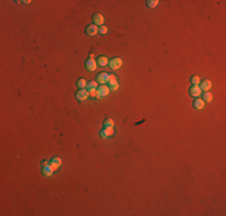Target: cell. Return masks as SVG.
<instances>
[{
	"label": "cell",
	"instance_id": "obj_4",
	"mask_svg": "<svg viewBox=\"0 0 226 216\" xmlns=\"http://www.w3.org/2000/svg\"><path fill=\"white\" fill-rule=\"evenodd\" d=\"M122 64H123V61H122L120 58H113V59L110 61V67H111L112 70H118V69L122 66Z\"/></svg>",
	"mask_w": 226,
	"mask_h": 216
},
{
	"label": "cell",
	"instance_id": "obj_6",
	"mask_svg": "<svg viewBox=\"0 0 226 216\" xmlns=\"http://www.w3.org/2000/svg\"><path fill=\"white\" fill-rule=\"evenodd\" d=\"M112 135H113V129L112 127H104L100 131V137L101 138H108Z\"/></svg>",
	"mask_w": 226,
	"mask_h": 216
},
{
	"label": "cell",
	"instance_id": "obj_10",
	"mask_svg": "<svg viewBox=\"0 0 226 216\" xmlns=\"http://www.w3.org/2000/svg\"><path fill=\"white\" fill-rule=\"evenodd\" d=\"M93 24H95V25H104V17H102V15H100V13H95L94 16H93Z\"/></svg>",
	"mask_w": 226,
	"mask_h": 216
},
{
	"label": "cell",
	"instance_id": "obj_22",
	"mask_svg": "<svg viewBox=\"0 0 226 216\" xmlns=\"http://www.w3.org/2000/svg\"><path fill=\"white\" fill-rule=\"evenodd\" d=\"M107 31H108L107 27H105V25H100V28H99V33H100L101 35H105V34H107Z\"/></svg>",
	"mask_w": 226,
	"mask_h": 216
},
{
	"label": "cell",
	"instance_id": "obj_21",
	"mask_svg": "<svg viewBox=\"0 0 226 216\" xmlns=\"http://www.w3.org/2000/svg\"><path fill=\"white\" fill-rule=\"evenodd\" d=\"M190 82L192 83V85H197V84L200 83V77H198V76H192V77L190 78Z\"/></svg>",
	"mask_w": 226,
	"mask_h": 216
},
{
	"label": "cell",
	"instance_id": "obj_16",
	"mask_svg": "<svg viewBox=\"0 0 226 216\" xmlns=\"http://www.w3.org/2000/svg\"><path fill=\"white\" fill-rule=\"evenodd\" d=\"M96 64H98V65H100V66H106V65L108 64V59H107L106 57H100V58L98 59Z\"/></svg>",
	"mask_w": 226,
	"mask_h": 216
},
{
	"label": "cell",
	"instance_id": "obj_19",
	"mask_svg": "<svg viewBox=\"0 0 226 216\" xmlns=\"http://www.w3.org/2000/svg\"><path fill=\"white\" fill-rule=\"evenodd\" d=\"M104 127H112V129H113V127H114V121H113L112 119H110V118L106 119V120L104 121Z\"/></svg>",
	"mask_w": 226,
	"mask_h": 216
},
{
	"label": "cell",
	"instance_id": "obj_2",
	"mask_svg": "<svg viewBox=\"0 0 226 216\" xmlns=\"http://www.w3.org/2000/svg\"><path fill=\"white\" fill-rule=\"evenodd\" d=\"M110 94V88L106 85H101L96 89V97H102V96H107Z\"/></svg>",
	"mask_w": 226,
	"mask_h": 216
},
{
	"label": "cell",
	"instance_id": "obj_7",
	"mask_svg": "<svg viewBox=\"0 0 226 216\" xmlns=\"http://www.w3.org/2000/svg\"><path fill=\"white\" fill-rule=\"evenodd\" d=\"M86 67H87L88 71H94V70L96 69V61H95L93 58L87 59V61H86Z\"/></svg>",
	"mask_w": 226,
	"mask_h": 216
},
{
	"label": "cell",
	"instance_id": "obj_8",
	"mask_svg": "<svg viewBox=\"0 0 226 216\" xmlns=\"http://www.w3.org/2000/svg\"><path fill=\"white\" fill-rule=\"evenodd\" d=\"M108 88L110 89H113V90H117L118 89V82H117V78L114 76H110V79H108Z\"/></svg>",
	"mask_w": 226,
	"mask_h": 216
},
{
	"label": "cell",
	"instance_id": "obj_15",
	"mask_svg": "<svg viewBox=\"0 0 226 216\" xmlns=\"http://www.w3.org/2000/svg\"><path fill=\"white\" fill-rule=\"evenodd\" d=\"M53 172H54V169L52 168V166H51V165L45 166V167H43V169H42V173H43L45 175H47V177L52 175V173H53Z\"/></svg>",
	"mask_w": 226,
	"mask_h": 216
},
{
	"label": "cell",
	"instance_id": "obj_18",
	"mask_svg": "<svg viewBox=\"0 0 226 216\" xmlns=\"http://www.w3.org/2000/svg\"><path fill=\"white\" fill-rule=\"evenodd\" d=\"M202 100H203V101H207V102H210V101L213 100V96H212V94H210V92L204 91V94L202 95Z\"/></svg>",
	"mask_w": 226,
	"mask_h": 216
},
{
	"label": "cell",
	"instance_id": "obj_3",
	"mask_svg": "<svg viewBox=\"0 0 226 216\" xmlns=\"http://www.w3.org/2000/svg\"><path fill=\"white\" fill-rule=\"evenodd\" d=\"M88 96H89V92H88L87 89H80V90L76 92V98L80 100V101H84V100H87Z\"/></svg>",
	"mask_w": 226,
	"mask_h": 216
},
{
	"label": "cell",
	"instance_id": "obj_14",
	"mask_svg": "<svg viewBox=\"0 0 226 216\" xmlns=\"http://www.w3.org/2000/svg\"><path fill=\"white\" fill-rule=\"evenodd\" d=\"M192 104H194V108H196V109H202L204 107V101L202 98H196Z\"/></svg>",
	"mask_w": 226,
	"mask_h": 216
},
{
	"label": "cell",
	"instance_id": "obj_1",
	"mask_svg": "<svg viewBox=\"0 0 226 216\" xmlns=\"http://www.w3.org/2000/svg\"><path fill=\"white\" fill-rule=\"evenodd\" d=\"M110 79V74L106 73V72H100L98 76H96V82L100 83L101 85H105V83H107Z\"/></svg>",
	"mask_w": 226,
	"mask_h": 216
},
{
	"label": "cell",
	"instance_id": "obj_17",
	"mask_svg": "<svg viewBox=\"0 0 226 216\" xmlns=\"http://www.w3.org/2000/svg\"><path fill=\"white\" fill-rule=\"evenodd\" d=\"M76 84H77V86H78L80 89H86V86H87V80H86L84 78H80Z\"/></svg>",
	"mask_w": 226,
	"mask_h": 216
},
{
	"label": "cell",
	"instance_id": "obj_12",
	"mask_svg": "<svg viewBox=\"0 0 226 216\" xmlns=\"http://www.w3.org/2000/svg\"><path fill=\"white\" fill-rule=\"evenodd\" d=\"M201 89H200V86L198 85H192L191 88H190V90H189V92H190V95L191 96H194V97H198L200 96V94H201Z\"/></svg>",
	"mask_w": 226,
	"mask_h": 216
},
{
	"label": "cell",
	"instance_id": "obj_20",
	"mask_svg": "<svg viewBox=\"0 0 226 216\" xmlns=\"http://www.w3.org/2000/svg\"><path fill=\"white\" fill-rule=\"evenodd\" d=\"M158 4H159L158 0H148V1H147V6H148V7H150V9L155 7Z\"/></svg>",
	"mask_w": 226,
	"mask_h": 216
},
{
	"label": "cell",
	"instance_id": "obj_13",
	"mask_svg": "<svg viewBox=\"0 0 226 216\" xmlns=\"http://www.w3.org/2000/svg\"><path fill=\"white\" fill-rule=\"evenodd\" d=\"M51 166H52V168H53L54 171H57V169L61 166V160H60V157H53V159L51 160Z\"/></svg>",
	"mask_w": 226,
	"mask_h": 216
},
{
	"label": "cell",
	"instance_id": "obj_11",
	"mask_svg": "<svg viewBox=\"0 0 226 216\" xmlns=\"http://www.w3.org/2000/svg\"><path fill=\"white\" fill-rule=\"evenodd\" d=\"M86 89L88 90L89 94L93 92V91H96V89H98V82H95V80H90V82H88Z\"/></svg>",
	"mask_w": 226,
	"mask_h": 216
},
{
	"label": "cell",
	"instance_id": "obj_23",
	"mask_svg": "<svg viewBox=\"0 0 226 216\" xmlns=\"http://www.w3.org/2000/svg\"><path fill=\"white\" fill-rule=\"evenodd\" d=\"M48 165V161L46 160V161H42V167H45V166H47Z\"/></svg>",
	"mask_w": 226,
	"mask_h": 216
},
{
	"label": "cell",
	"instance_id": "obj_9",
	"mask_svg": "<svg viewBox=\"0 0 226 216\" xmlns=\"http://www.w3.org/2000/svg\"><path fill=\"white\" fill-rule=\"evenodd\" d=\"M210 88H212V82L209 79H203L200 83V89L203 90V91H208Z\"/></svg>",
	"mask_w": 226,
	"mask_h": 216
},
{
	"label": "cell",
	"instance_id": "obj_5",
	"mask_svg": "<svg viewBox=\"0 0 226 216\" xmlns=\"http://www.w3.org/2000/svg\"><path fill=\"white\" fill-rule=\"evenodd\" d=\"M98 33H99V28H98L95 24H90V25H88V27L86 28V34L89 35V36H94V35L98 34Z\"/></svg>",
	"mask_w": 226,
	"mask_h": 216
}]
</instances>
